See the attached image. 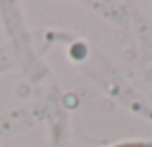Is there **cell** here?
<instances>
[{"label":"cell","mask_w":152,"mask_h":147,"mask_svg":"<svg viewBox=\"0 0 152 147\" xmlns=\"http://www.w3.org/2000/svg\"><path fill=\"white\" fill-rule=\"evenodd\" d=\"M114 147H152L150 143H123V145H114Z\"/></svg>","instance_id":"1"}]
</instances>
